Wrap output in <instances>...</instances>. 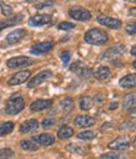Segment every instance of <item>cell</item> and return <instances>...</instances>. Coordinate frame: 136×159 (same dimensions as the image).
Wrapping results in <instances>:
<instances>
[{"instance_id":"obj_1","label":"cell","mask_w":136,"mask_h":159,"mask_svg":"<svg viewBox=\"0 0 136 159\" xmlns=\"http://www.w3.org/2000/svg\"><path fill=\"white\" fill-rule=\"evenodd\" d=\"M85 41L92 46H103L108 41V35L106 32H103L101 29L93 28V29H90L86 32Z\"/></svg>"},{"instance_id":"obj_2","label":"cell","mask_w":136,"mask_h":159,"mask_svg":"<svg viewBox=\"0 0 136 159\" xmlns=\"http://www.w3.org/2000/svg\"><path fill=\"white\" fill-rule=\"evenodd\" d=\"M24 107H25V102H24L23 96L14 95V96H11L9 100L7 101V105H5L4 111L8 115H16V114L20 112Z\"/></svg>"},{"instance_id":"obj_3","label":"cell","mask_w":136,"mask_h":159,"mask_svg":"<svg viewBox=\"0 0 136 159\" xmlns=\"http://www.w3.org/2000/svg\"><path fill=\"white\" fill-rule=\"evenodd\" d=\"M130 145H131L130 136L129 135H121V136L116 138L115 140H112L107 147H108V149H112V150H125Z\"/></svg>"},{"instance_id":"obj_4","label":"cell","mask_w":136,"mask_h":159,"mask_svg":"<svg viewBox=\"0 0 136 159\" xmlns=\"http://www.w3.org/2000/svg\"><path fill=\"white\" fill-rule=\"evenodd\" d=\"M69 16L73 18L74 20H80V22H86L90 20L92 14L90 13V10L81 8V7H74L72 9H69Z\"/></svg>"},{"instance_id":"obj_5","label":"cell","mask_w":136,"mask_h":159,"mask_svg":"<svg viewBox=\"0 0 136 159\" xmlns=\"http://www.w3.org/2000/svg\"><path fill=\"white\" fill-rule=\"evenodd\" d=\"M53 76V73H52V71H49V70H44V71H42V72H39L37 76H34L30 81L28 82V89H34V87H37V86H39L41 84H43L44 81H47V80H49L50 77Z\"/></svg>"},{"instance_id":"obj_6","label":"cell","mask_w":136,"mask_h":159,"mask_svg":"<svg viewBox=\"0 0 136 159\" xmlns=\"http://www.w3.org/2000/svg\"><path fill=\"white\" fill-rule=\"evenodd\" d=\"M33 63V59L25 56H19V57H13L7 62L9 68H19V67H25Z\"/></svg>"},{"instance_id":"obj_7","label":"cell","mask_w":136,"mask_h":159,"mask_svg":"<svg viewBox=\"0 0 136 159\" xmlns=\"http://www.w3.org/2000/svg\"><path fill=\"white\" fill-rule=\"evenodd\" d=\"M97 22L101 25H105L111 29H119L121 27V20L112 18V16H107V15H99L97 16Z\"/></svg>"},{"instance_id":"obj_8","label":"cell","mask_w":136,"mask_h":159,"mask_svg":"<svg viewBox=\"0 0 136 159\" xmlns=\"http://www.w3.org/2000/svg\"><path fill=\"white\" fill-rule=\"evenodd\" d=\"M52 22V16L49 14H37L29 19L28 24L30 27H42L46 24H49Z\"/></svg>"},{"instance_id":"obj_9","label":"cell","mask_w":136,"mask_h":159,"mask_svg":"<svg viewBox=\"0 0 136 159\" xmlns=\"http://www.w3.org/2000/svg\"><path fill=\"white\" fill-rule=\"evenodd\" d=\"M30 77V71H19L11 78L8 81L9 86H16V85H22L25 81H28V78Z\"/></svg>"},{"instance_id":"obj_10","label":"cell","mask_w":136,"mask_h":159,"mask_svg":"<svg viewBox=\"0 0 136 159\" xmlns=\"http://www.w3.org/2000/svg\"><path fill=\"white\" fill-rule=\"evenodd\" d=\"M54 47L53 42H41V43H37L30 48V53L35 54V56H39V54H46L48 53L52 48Z\"/></svg>"},{"instance_id":"obj_11","label":"cell","mask_w":136,"mask_h":159,"mask_svg":"<svg viewBox=\"0 0 136 159\" xmlns=\"http://www.w3.org/2000/svg\"><path fill=\"white\" fill-rule=\"evenodd\" d=\"M122 107L126 112H131L132 115L135 114V107H136V95H135V92L125 95Z\"/></svg>"},{"instance_id":"obj_12","label":"cell","mask_w":136,"mask_h":159,"mask_svg":"<svg viewBox=\"0 0 136 159\" xmlns=\"http://www.w3.org/2000/svg\"><path fill=\"white\" fill-rule=\"evenodd\" d=\"M27 35V32L24 29H16V30H13L10 32L8 35H7V43L9 46H13V44H16L22 41V39Z\"/></svg>"},{"instance_id":"obj_13","label":"cell","mask_w":136,"mask_h":159,"mask_svg":"<svg viewBox=\"0 0 136 159\" xmlns=\"http://www.w3.org/2000/svg\"><path fill=\"white\" fill-rule=\"evenodd\" d=\"M94 119L88 115H78L74 117V124L78 128H90L94 125Z\"/></svg>"},{"instance_id":"obj_14","label":"cell","mask_w":136,"mask_h":159,"mask_svg":"<svg viewBox=\"0 0 136 159\" xmlns=\"http://www.w3.org/2000/svg\"><path fill=\"white\" fill-rule=\"evenodd\" d=\"M23 19V15L22 14H18V15H13L8 19H4V20H0V32L5 28H9V27H14L18 23H20Z\"/></svg>"},{"instance_id":"obj_15","label":"cell","mask_w":136,"mask_h":159,"mask_svg":"<svg viewBox=\"0 0 136 159\" xmlns=\"http://www.w3.org/2000/svg\"><path fill=\"white\" fill-rule=\"evenodd\" d=\"M33 140L37 142L39 145H43V147H49L52 144H54V136L50 135V134H39V135H35L33 138Z\"/></svg>"},{"instance_id":"obj_16","label":"cell","mask_w":136,"mask_h":159,"mask_svg":"<svg viewBox=\"0 0 136 159\" xmlns=\"http://www.w3.org/2000/svg\"><path fill=\"white\" fill-rule=\"evenodd\" d=\"M94 77L99 81H108L111 78V71L107 66H99L94 71Z\"/></svg>"},{"instance_id":"obj_17","label":"cell","mask_w":136,"mask_h":159,"mask_svg":"<svg viewBox=\"0 0 136 159\" xmlns=\"http://www.w3.org/2000/svg\"><path fill=\"white\" fill-rule=\"evenodd\" d=\"M125 52V47L124 46H113V47H111V48H108L103 54H102V59H112L113 57H116V56H119V54H121V53H124Z\"/></svg>"},{"instance_id":"obj_18","label":"cell","mask_w":136,"mask_h":159,"mask_svg":"<svg viewBox=\"0 0 136 159\" xmlns=\"http://www.w3.org/2000/svg\"><path fill=\"white\" fill-rule=\"evenodd\" d=\"M50 105H52L50 100H35L30 104L29 109L32 112H37V111H42V110L48 109Z\"/></svg>"},{"instance_id":"obj_19","label":"cell","mask_w":136,"mask_h":159,"mask_svg":"<svg viewBox=\"0 0 136 159\" xmlns=\"http://www.w3.org/2000/svg\"><path fill=\"white\" fill-rule=\"evenodd\" d=\"M38 128H39V123H38L35 119H32V120L24 121V123L20 125V128H19V130H20V133H23V134H27V133L35 131Z\"/></svg>"},{"instance_id":"obj_20","label":"cell","mask_w":136,"mask_h":159,"mask_svg":"<svg viewBox=\"0 0 136 159\" xmlns=\"http://www.w3.org/2000/svg\"><path fill=\"white\" fill-rule=\"evenodd\" d=\"M119 84L124 89H132V87H135V85H136V75L131 73V75H127V76L122 77Z\"/></svg>"},{"instance_id":"obj_21","label":"cell","mask_w":136,"mask_h":159,"mask_svg":"<svg viewBox=\"0 0 136 159\" xmlns=\"http://www.w3.org/2000/svg\"><path fill=\"white\" fill-rule=\"evenodd\" d=\"M66 149L74 154H86L88 152V147L83 144H68Z\"/></svg>"},{"instance_id":"obj_22","label":"cell","mask_w":136,"mask_h":159,"mask_svg":"<svg viewBox=\"0 0 136 159\" xmlns=\"http://www.w3.org/2000/svg\"><path fill=\"white\" fill-rule=\"evenodd\" d=\"M57 135H58V138H59V139H69L71 136L74 135V131H73V129H72L71 126H68V125H62V126L59 128V130L57 131Z\"/></svg>"},{"instance_id":"obj_23","label":"cell","mask_w":136,"mask_h":159,"mask_svg":"<svg viewBox=\"0 0 136 159\" xmlns=\"http://www.w3.org/2000/svg\"><path fill=\"white\" fill-rule=\"evenodd\" d=\"M20 147L24 149V150H29V152H35L39 149V144L37 142H34L33 139H27V140H22L20 142Z\"/></svg>"},{"instance_id":"obj_24","label":"cell","mask_w":136,"mask_h":159,"mask_svg":"<svg viewBox=\"0 0 136 159\" xmlns=\"http://www.w3.org/2000/svg\"><path fill=\"white\" fill-rule=\"evenodd\" d=\"M14 123L13 121H5V123H2L0 124V136H4V135H8L10 134L13 130H14Z\"/></svg>"},{"instance_id":"obj_25","label":"cell","mask_w":136,"mask_h":159,"mask_svg":"<svg viewBox=\"0 0 136 159\" xmlns=\"http://www.w3.org/2000/svg\"><path fill=\"white\" fill-rule=\"evenodd\" d=\"M74 107V102L71 97H66L61 101V109L64 111V112H71Z\"/></svg>"},{"instance_id":"obj_26","label":"cell","mask_w":136,"mask_h":159,"mask_svg":"<svg viewBox=\"0 0 136 159\" xmlns=\"http://www.w3.org/2000/svg\"><path fill=\"white\" fill-rule=\"evenodd\" d=\"M96 136H97V131H94V130L81 131L78 135H77V138L81 139V140H92V139H94Z\"/></svg>"},{"instance_id":"obj_27","label":"cell","mask_w":136,"mask_h":159,"mask_svg":"<svg viewBox=\"0 0 136 159\" xmlns=\"http://www.w3.org/2000/svg\"><path fill=\"white\" fill-rule=\"evenodd\" d=\"M80 107L82 110H90L92 107V98L90 96H82L80 98Z\"/></svg>"},{"instance_id":"obj_28","label":"cell","mask_w":136,"mask_h":159,"mask_svg":"<svg viewBox=\"0 0 136 159\" xmlns=\"http://www.w3.org/2000/svg\"><path fill=\"white\" fill-rule=\"evenodd\" d=\"M100 159H129V157L124 153H107V154H102L100 157Z\"/></svg>"},{"instance_id":"obj_29","label":"cell","mask_w":136,"mask_h":159,"mask_svg":"<svg viewBox=\"0 0 136 159\" xmlns=\"http://www.w3.org/2000/svg\"><path fill=\"white\" fill-rule=\"evenodd\" d=\"M0 8H2V13H3L5 16H11V14H13V8H11L9 4H7V3H4V2H0Z\"/></svg>"},{"instance_id":"obj_30","label":"cell","mask_w":136,"mask_h":159,"mask_svg":"<svg viewBox=\"0 0 136 159\" xmlns=\"http://www.w3.org/2000/svg\"><path fill=\"white\" fill-rule=\"evenodd\" d=\"M14 155L13 150L9 149V148H5V149H0V159H9Z\"/></svg>"},{"instance_id":"obj_31","label":"cell","mask_w":136,"mask_h":159,"mask_svg":"<svg viewBox=\"0 0 136 159\" xmlns=\"http://www.w3.org/2000/svg\"><path fill=\"white\" fill-rule=\"evenodd\" d=\"M76 27L74 23H71V22H62L58 24V29L59 30H69V29H73Z\"/></svg>"},{"instance_id":"obj_32","label":"cell","mask_w":136,"mask_h":159,"mask_svg":"<svg viewBox=\"0 0 136 159\" xmlns=\"http://www.w3.org/2000/svg\"><path fill=\"white\" fill-rule=\"evenodd\" d=\"M54 2L53 0H46V2H42L39 4H35V9H43V8H48V7H53Z\"/></svg>"},{"instance_id":"obj_33","label":"cell","mask_w":136,"mask_h":159,"mask_svg":"<svg viewBox=\"0 0 136 159\" xmlns=\"http://www.w3.org/2000/svg\"><path fill=\"white\" fill-rule=\"evenodd\" d=\"M121 129H124V130H131V131H134L135 130V121L134 120H129V121H125L122 125H121Z\"/></svg>"},{"instance_id":"obj_34","label":"cell","mask_w":136,"mask_h":159,"mask_svg":"<svg viewBox=\"0 0 136 159\" xmlns=\"http://www.w3.org/2000/svg\"><path fill=\"white\" fill-rule=\"evenodd\" d=\"M80 73H81V76H82V77H85V78H90V77L92 76V70H91V68H88V67L82 66V68L80 70Z\"/></svg>"},{"instance_id":"obj_35","label":"cell","mask_w":136,"mask_h":159,"mask_svg":"<svg viewBox=\"0 0 136 159\" xmlns=\"http://www.w3.org/2000/svg\"><path fill=\"white\" fill-rule=\"evenodd\" d=\"M61 59H62L63 65H68L69 61H71V56H69V53H68V52H62V53H61Z\"/></svg>"},{"instance_id":"obj_36","label":"cell","mask_w":136,"mask_h":159,"mask_svg":"<svg viewBox=\"0 0 136 159\" xmlns=\"http://www.w3.org/2000/svg\"><path fill=\"white\" fill-rule=\"evenodd\" d=\"M126 32L129 34H135V32H136V23L135 22H131V24H129L126 27Z\"/></svg>"},{"instance_id":"obj_37","label":"cell","mask_w":136,"mask_h":159,"mask_svg":"<svg viewBox=\"0 0 136 159\" xmlns=\"http://www.w3.org/2000/svg\"><path fill=\"white\" fill-rule=\"evenodd\" d=\"M54 120H53V119H46V120H43V123H42V126L43 128H50V126H53L54 125Z\"/></svg>"},{"instance_id":"obj_38","label":"cell","mask_w":136,"mask_h":159,"mask_svg":"<svg viewBox=\"0 0 136 159\" xmlns=\"http://www.w3.org/2000/svg\"><path fill=\"white\" fill-rule=\"evenodd\" d=\"M77 67H82V63L78 61V62H76V63H73L71 67H69V70L71 71H73V72H77Z\"/></svg>"},{"instance_id":"obj_39","label":"cell","mask_w":136,"mask_h":159,"mask_svg":"<svg viewBox=\"0 0 136 159\" xmlns=\"http://www.w3.org/2000/svg\"><path fill=\"white\" fill-rule=\"evenodd\" d=\"M131 54H132V56H135V54H136V47H135V46H132V47H131Z\"/></svg>"},{"instance_id":"obj_40","label":"cell","mask_w":136,"mask_h":159,"mask_svg":"<svg viewBox=\"0 0 136 159\" xmlns=\"http://www.w3.org/2000/svg\"><path fill=\"white\" fill-rule=\"evenodd\" d=\"M116 107H117V104H116V102H113V104L110 105V110H113V109H116Z\"/></svg>"},{"instance_id":"obj_41","label":"cell","mask_w":136,"mask_h":159,"mask_svg":"<svg viewBox=\"0 0 136 159\" xmlns=\"http://www.w3.org/2000/svg\"><path fill=\"white\" fill-rule=\"evenodd\" d=\"M27 2H35V0H27Z\"/></svg>"},{"instance_id":"obj_42","label":"cell","mask_w":136,"mask_h":159,"mask_svg":"<svg viewBox=\"0 0 136 159\" xmlns=\"http://www.w3.org/2000/svg\"><path fill=\"white\" fill-rule=\"evenodd\" d=\"M0 100H2V96H0Z\"/></svg>"}]
</instances>
